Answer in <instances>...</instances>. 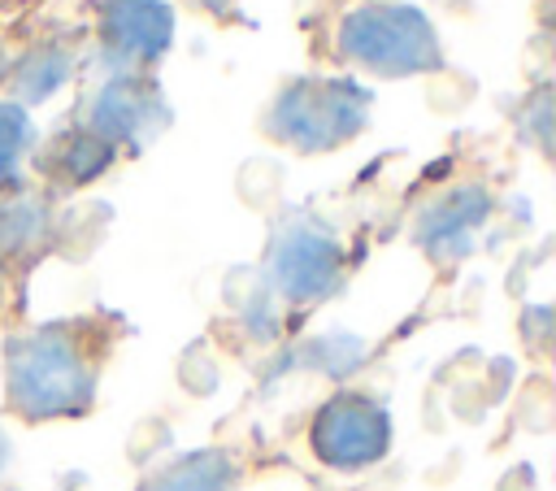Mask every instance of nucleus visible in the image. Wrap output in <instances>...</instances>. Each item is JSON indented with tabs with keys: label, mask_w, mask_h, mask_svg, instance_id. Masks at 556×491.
Segmentation results:
<instances>
[{
	"label": "nucleus",
	"mask_w": 556,
	"mask_h": 491,
	"mask_svg": "<svg viewBox=\"0 0 556 491\" xmlns=\"http://www.w3.org/2000/svg\"><path fill=\"white\" fill-rule=\"evenodd\" d=\"M374 109V91L356 78H291L265 109L261 130L304 156H326L352 143Z\"/></svg>",
	"instance_id": "2"
},
{
	"label": "nucleus",
	"mask_w": 556,
	"mask_h": 491,
	"mask_svg": "<svg viewBox=\"0 0 556 491\" xmlns=\"http://www.w3.org/2000/svg\"><path fill=\"white\" fill-rule=\"evenodd\" d=\"M339 56L374 78H413L443 70L434 22L417 4H361L334 30Z\"/></svg>",
	"instance_id": "3"
},
{
	"label": "nucleus",
	"mask_w": 556,
	"mask_h": 491,
	"mask_svg": "<svg viewBox=\"0 0 556 491\" xmlns=\"http://www.w3.org/2000/svg\"><path fill=\"white\" fill-rule=\"evenodd\" d=\"M13 282H17V278H13V269H9V265H4V256H0V313L9 309V291H13Z\"/></svg>",
	"instance_id": "14"
},
{
	"label": "nucleus",
	"mask_w": 556,
	"mask_h": 491,
	"mask_svg": "<svg viewBox=\"0 0 556 491\" xmlns=\"http://www.w3.org/2000/svg\"><path fill=\"white\" fill-rule=\"evenodd\" d=\"M35 122L22 104L0 100V196L26 187V165L35 156Z\"/></svg>",
	"instance_id": "13"
},
{
	"label": "nucleus",
	"mask_w": 556,
	"mask_h": 491,
	"mask_svg": "<svg viewBox=\"0 0 556 491\" xmlns=\"http://www.w3.org/2000/svg\"><path fill=\"white\" fill-rule=\"evenodd\" d=\"M174 122V109L152 74H109L78 113V126H87L96 139H104L113 152H143L161 130Z\"/></svg>",
	"instance_id": "6"
},
{
	"label": "nucleus",
	"mask_w": 556,
	"mask_h": 491,
	"mask_svg": "<svg viewBox=\"0 0 556 491\" xmlns=\"http://www.w3.org/2000/svg\"><path fill=\"white\" fill-rule=\"evenodd\" d=\"M187 4H200V9H208V13H230V9H235V0H187Z\"/></svg>",
	"instance_id": "16"
},
{
	"label": "nucleus",
	"mask_w": 556,
	"mask_h": 491,
	"mask_svg": "<svg viewBox=\"0 0 556 491\" xmlns=\"http://www.w3.org/2000/svg\"><path fill=\"white\" fill-rule=\"evenodd\" d=\"M52 243H56V217L48 191L35 187L9 191L0 200V256L13 269V278H22L35 261H43Z\"/></svg>",
	"instance_id": "9"
},
{
	"label": "nucleus",
	"mask_w": 556,
	"mask_h": 491,
	"mask_svg": "<svg viewBox=\"0 0 556 491\" xmlns=\"http://www.w3.org/2000/svg\"><path fill=\"white\" fill-rule=\"evenodd\" d=\"M113 348L104 317H61L4 339V408L22 421L87 417L100 395V369Z\"/></svg>",
	"instance_id": "1"
},
{
	"label": "nucleus",
	"mask_w": 556,
	"mask_h": 491,
	"mask_svg": "<svg viewBox=\"0 0 556 491\" xmlns=\"http://www.w3.org/2000/svg\"><path fill=\"white\" fill-rule=\"evenodd\" d=\"M9 461H13V443H9V435H4V426H0V482H4V474H9Z\"/></svg>",
	"instance_id": "15"
},
{
	"label": "nucleus",
	"mask_w": 556,
	"mask_h": 491,
	"mask_svg": "<svg viewBox=\"0 0 556 491\" xmlns=\"http://www.w3.org/2000/svg\"><path fill=\"white\" fill-rule=\"evenodd\" d=\"M22 4H35V0H0V9H22Z\"/></svg>",
	"instance_id": "17"
},
{
	"label": "nucleus",
	"mask_w": 556,
	"mask_h": 491,
	"mask_svg": "<svg viewBox=\"0 0 556 491\" xmlns=\"http://www.w3.org/2000/svg\"><path fill=\"white\" fill-rule=\"evenodd\" d=\"M308 452L339 474H361L391 452V413L369 391H334L308 421Z\"/></svg>",
	"instance_id": "5"
},
{
	"label": "nucleus",
	"mask_w": 556,
	"mask_h": 491,
	"mask_svg": "<svg viewBox=\"0 0 556 491\" xmlns=\"http://www.w3.org/2000/svg\"><path fill=\"white\" fill-rule=\"evenodd\" d=\"M117 161V152L104 143V139H96L87 126H65V130H56L35 156H30V165H35V174L52 187V191H78V187H91L109 165Z\"/></svg>",
	"instance_id": "10"
},
{
	"label": "nucleus",
	"mask_w": 556,
	"mask_h": 491,
	"mask_svg": "<svg viewBox=\"0 0 556 491\" xmlns=\"http://www.w3.org/2000/svg\"><path fill=\"white\" fill-rule=\"evenodd\" d=\"M96 43L109 74H148L174 43V4L165 0H91Z\"/></svg>",
	"instance_id": "7"
},
{
	"label": "nucleus",
	"mask_w": 556,
	"mask_h": 491,
	"mask_svg": "<svg viewBox=\"0 0 556 491\" xmlns=\"http://www.w3.org/2000/svg\"><path fill=\"white\" fill-rule=\"evenodd\" d=\"M239 461L222 448H195L169 465H161L152 478H143L139 491H235Z\"/></svg>",
	"instance_id": "11"
},
{
	"label": "nucleus",
	"mask_w": 556,
	"mask_h": 491,
	"mask_svg": "<svg viewBox=\"0 0 556 491\" xmlns=\"http://www.w3.org/2000/svg\"><path fill=\"white\" fill-rule=\"evenodd\" d=\"M261 282L278 304H321L348 282V248L321 217H282L269 235Z\"/></svg>",
	"instance_id": "4"
},
{
	"label": "nucleus",
	"mask_w": 556,
	"mask_h": 491,
	"mask_svg": "<svg viewBox=\"0 0 556 491\" xmlns=\"http://www.w3.org/2000/svg\"><path fill=\"white\" fill-rule=\"evenodd\" d=\"M74 61H78V48H74V43H61V39L30 48V52L13 65V74H9L13 104L26 109V104H43V100H52V96L70 83Z\"/></svg>",
	"instance_id": "12"
},
{
	"label": "nucleus",
	"mask_w": 556,
	"mask_h": 491,
	"mask_svg": "<svg viewBox=\"0 0 556 491\" xmlns=\"http://www.w3.org/2000/svg\"><path fill=\"white\" fill-rule=\"evenodd\" d=\"M491 191L482 182H456L439 191L413 222V243L434 261V265H460L473 248L478 235L491 217Z\"/></svg>",
	"instance_id": "8"
}]
</instances>
